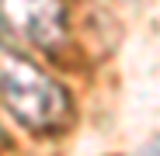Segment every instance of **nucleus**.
I'll list each match as a JSON object with an SVG mask.
<instances>
[{"mask_svg": "<svg viewBox=\"0 0 160 156\" xmlns=\"http://www.w3.org/2000/svg\"><path fill=\"white\" fill-rule=\"evenodd\" d=\"M0 104L32 132H56L70 118L66 87L7 42H0Z\"/></svg>", "mask_w": 160, "mask_h": 156, "instance_id": "obj_1", "label": "nucleus"}, {"mask_svg": "<svg viewBox=\"0 0 160 156\" xmlns=\"http://www.w3.org/2000/svg\"><path fill=\"white\" fill-rule=\"evenodd\" d=\"M0 31L32 42L35 49L56 52L66 28V4L63 0H0Z\"/></svg>", "mask_w": 160, "mask_h": 156, "instance_id": "obj_2", "label": "nucleus"}]
</instances>
